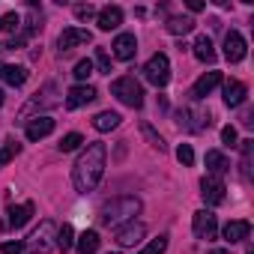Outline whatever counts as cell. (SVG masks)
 Masks as SVG:
<instances>
[{"label": "cell", "mask_w": 254, "mask_h": 254, "mask_svg": "<svg viewBox=\"0 0 254 254\" xmlns=\"http://www.w3.org/2000/svg\"><path fill=\"white\" fill-rule=\"evenodd\" d=\"M221 141L227 147H236V129H233V126H224V129H221Z\"/></svg>", "instance_id": "74e56055"}, {"label": "cell", "mask_w": 254, "mask_h": 254, "mask_svg": "<svg viewBox=\"0 0 254 254\" xmlns=\"http://www.w3.org/2000/svg\"><path fill=\"white\" fill-rule=\"evenodd\" d=\"M54 132V120L51 117H36L27 123V141H42Z\"/></svg>", "instance_id": "e0dca14e"}, {"label": "cell", "mask_w": 254, "mask_h": 254, "mask_svg": "<svg viewBox=\"0 0 254 254\" xmlns=\"http://www.w3.org/2000/svg\"><path fill=\"white\" fill-rule=\"evenodd\" d=\"M242 177L251 180V150H254V141H242Z\"/></svg>", "instance_id": "83f0119b"}, {"label": "cell", "mask_w": 254, "mask_h": 254, "mask_svg": "<svg viewBox=\"0 0 254 254\" xmlns=\"http://www.w3.org/2000/svg\"><path fill=\"white\" fill-rule=\"evenodd\" d=\"M206 168H209V174H212V177H221V174H227V171H230V162L224 159V153L209 150V153H206Z\"/></svg>", "instance_id": "cb8c5ba5"}, {"label": "cell", "mask_w": 254, "mask_h": 254, "mask_svg": "<svg viewBox=\"0 0 254 254\" xmlns=\"http://www.w3.org/2000/svg\"><path fill=\"white\" fill-rule=\"evenodd\" d=\"M99 30H117L120 24H123V9L120 6H105V9H99Z\"/></svg>", "instance_id": "d6986e66"}, {"label": "cell", "mask_w": 254, "mask_h": 254, "mask_svg": "<svg viewBox=\"0 0 254 254\" xmlns=\"http://www.w3.org/2000/svg\"><path fill=\"white\" fill-rule=\"evenodd\" d=\"M221 84V72H206V75H200L197 81H194V87H191V99H206L215 87Z\"/></svg>", "instance_id": "9a60e30c"}, {"label": "cell", "mask_w": 254, "mask_h": 254, "mask_svg": "<svg viewBox=\"0 0 254 254\" xmlns=\"http://www.w3.org/2000/svg\"><path fill=\"white\" fill-rule=\"evenodd\" d=\"M144 78L153 84V87H168V81H171V60L159 51V54H153L150 60H147V66H144Z\"/></svg>", "instance_id": "5b68a950"}, {"label": "cell", "mask_w": 254, "mask_h": 254, "mask_svg": "<svg viewBox=\"0 0 254 254\" xmlns=\"http://www.w3.org/2000/svg\"><path fill=\"white\" fill-rule=\"evenodd\" d=\"M224 57H227L230 63H239V60H245V39H242V33L230 30V33L224 36Z\"/></svg>", "instance_id": "5bb4252c"}, {"label": "cell", "mask_w": 254, "mask_h": 254, "mask_svg": "<svg viewBox=\"0 0 254 254\" xmlns=\"http://www.w3.org/2000/svg\"><path fill=\"white\" fill-rule=\"evenodd\" d=\"M87 42H93L90 30H84V27H66L60 33V39H57V48H60V54H69L75 45H87Z\"/></svg>", "instance_id": "ba28073f"}, {"label": "cell", "mask_w": 254, "mask_h": 254, "mask_svg": "<svg viewBox=\"0 0 254 254\" xmlns=\"http://www.w3.org/2000/svg\"><path fill=\"white\" fill-rule=\"evenodd\" d=\"M105 159H108V150H105L102 141L87 144V150L78 156V162L72 168V183H75L78 194H90L99 186V180L105 174Z\"/></svg>", "instance_id": "6da1fadb"}, {"label": "cell", "mask_w": 254, "mask_h": 254, "mask_svg": "<svg viewBox=\"0 0 254 254\" xmlns=\"http://www.w3.org/2000/svg\"><path fill=\"white\" fill-rule=\"evenodd\" d=\"M54 245H57L60 251H69V248L75 245V230H72L69 224H63V227H57V239H54Z\"/></svg>", "instance_id": "4316f807"}, {"label": "cell", "mask_w": 254, "mask_h": 254, "mask_svg": "<svg viewBox=\"0 0 254 254\" xmlns=\"http://www.w3.org/2000/svg\"><path fill=\"white\" fill-rule=\"evenodd\" d=\"M203 6H206V3H200V0H189V9H191V12H200Z\"/></svg>", "instance_id": "ab89813d"}, {"label": "cell", "mask_w": 254, "mask_h": 254, "mask_svg": "<svg viewBox=\"0 0 254 254\" xmlns=\"http://www.w3.org/2000/svg\"><path fill=\"white\" fill-rule=\"evenodd\" d=\"M81 144H84V138H81L78 132H69V135H66V138H63L57 147H60V153H72V150H78Z\"/></svg>", "instance_id": "f1b7e54d"}, {"label": "cell", "mask_w": 254, "mask_h": 254, "mask_svg": "<svg viewBox=\"0 0 254 254\" xmlns=\"http://www.w3.org/2000/svg\"><path fill=\"white\" fill-rule=\"evenodd\" d=\"M93 15H96V6H93V3H81V6H75V18H81V21H84V18H93Z\"/></svg>", "instance_id": "8d00e7d4"}, {"label": "cell", "mask_w": 254, "mask_h": 254, "mask_svg": "<svg viewBox=\"0 0 254 254\" xmlns=\"http://www.w3.org/2000/svg\"><path fill=\"white\" fill-rule=\"evenodd\" d=\"M57 102H60V99H57V84H45V87L30 99V105L21 111V117H27L30 111H39V108H54Z\"/></svg>", "instance_id": "30bf717a"}, {"label": "cell", "mask_w": 254, "mask_h": 254, "mask_svg": "<svg viewBox=\"0 0 254 254\" xmlns=\"http://www.w3.org/2000/svg\"><path fill=\"white\" fill-rule=\"evenodd\" d=\"M194 57L200 63H215V48H212V39L209 36H197L194 42Z\"/></svg>", "instance_id": "d4e9b609"}, {"label": "cell", "mask_w": 254, "mask_h": 254, "mask_svg": "<svg viewBox=\"0 0 254 254\" xmlns=\"http://www.w3.org/2000/svg\"><path fill=\"white\" fill-rule=\"evenodd\" d=\"M21 24V18L15 12H6V15H0V33H6V30H15Z\"/></svg>", "instance_id": "836d02e7"}, {"label": "cell", "mask_w": 254, "mask_h": 254, "mask_svg": "<svg viewBox=\"0 0 254 254\" xmlns=\"http://www.w3.org/2000/svg\"><path fill=\"white\" fill-rule=\"evenodd\" d=\"M141 132L147 135V141H150V144H153L159 153L165 150V141H162V135H156V132H153V126H147V123H144V126H141Z\"/></svg>", "instance_id": "d590c367"}, {"label": "cell", "mask_w": 254, "mask_h": 254, "mask_svg": "<svg viewBox=\"0 0 254 254\" xmlns=\"http://www.w3.org/2000/svg\"><path fill=\"white\" fill-rule=\"evenodd\" d=\"M117 126H120V114L117 111H102V114L93 117V129L96 132H111V129H117Z\"/></svg>", "instance_id": "603a6c76"}, {"label": "cell", "mask_w": 254, "mask_h": 254, "mask_svg": "<svg viewBox=\"0 0 254 254\" xmlns=\"http://www.w3.org/2000/svg\"><path fill=\"white\" fill-rule=\"evenodd\" d=\"M99 242H102V239H99L96 230H84V233L75 239V245H78L81 254H96V251H99Z\"/></svg>", "instance_id": "484cf974"}, {"label": "cell", "mask_w": 254, "mask_h": 254, "mask_svg": "<svg viewBox=\"0 0 254 254\" xmlns=\"http://www.w3.org/2000/svg\"><path fill=\"white\" fill-rule=\"evenodd\" d=\"M245 99H248V90H245L242 81H227L224 84V105L227 108H239Z\"/></svg>", "instance_id": "ac0fdd59"}, {"label": "cell", "mask_w": 254, "mask_h": 254, "mask_svg": "<svg viewBox=\"0 0 254 254\" xmlns=\"http://www.w3.org/2000/svg\"><path fill=\"white\" fill-rule=\"evenodd\" d=\"M191 227H194V236H197V239H215V233H218V221H215V215H212L209 209L194 212Z\"/></svg>", "instance_id": "9c48e42d"}, {"label": "cell", "mask_w": 254, "mask_h": 254, "mask_svg": "<svg viewBox=\"0 0 254 254\" xmlns=\"http://www.w3.org/2000/svg\"><path fill=\"white\" fill-rule=\"evenodd\" d=\"M221 233H224V239H227L230 245H233V242H245V239L251 236V224H248L245 218H236V221H227Z\"/></svg>", "instance_id": "2e32d148"}, {"label": "cell", "mask_w": 254, "mask_h": 254, "mask_svg": "<svg viewBox=\"0 0 254 254\" xmlns=\"http://www.w3.org/2000/svg\"><path fill=\"white\" fill-rule=\"evenodd\" d=\"M165 248H168V236H159L147 248H141V254H165Z\"/></svg>", "instance_id": "e575fe53"}, {"label": "cell", "mask_w": 254, "mask_h": 254, "mask_svg": "<svg viewBox=\"0 0 254 254\" xmlns=\"http://www.w3.org/2000/svg\"><path fill=\"white\" fill-rule=\"evenodd\" d=\"M111 48H114V57L117 60H132L135 51H138V39H135V33H120Z\"/></svg>", "instance_id": "7c38bea8"}, {"label": "cell", "mask_w": 254, "mask_h": 254, "mask_svg": "<svg viewBox=\"0 0 254 254\" xmlns=\"http://www.w3.org/2000/svg\"><path fill=\"white\" fill-rule=\"evenodd\" d=\"M248 254H254V251H248Z\"/></svg>", "instance_id": "7bdbcfd3"}, {"label": "cell", "mask_w": 254, "mask_h": 254, "mask_svg": "<svg viewBox=\"0 0 254 254\" xmlns=\"http://www.w3.org/2000/svg\"><path fill=\"white\" fill-rule=\"evenodd\" d=\"M33 218V203H21V206H9V218H6V227L18 230L24 227L27 221Z\"/></svg>", "instance_id": "ffe728a7"}, {"label": "cell", "mask_w": 254, "mask_h": 254, "mask_svg": "<svg viewBox=\"0 0 254 254\" xmlns=\"http://www.w3.org/2000/svg\"><path fill=\"white\" fill-rule=\"evenodd\" d=\"M144 233H147V227H144L141 221H129L126 227L117 230V242H120L123 248H129V245H138V242L144 239Z\"/></svg>", "instance_id": "4fadbf2b"}, {"label": "cell", "mask_w": 254, "mask_h": 254, "mask_svg": "<svg viewBox=\"0 0 254 254\" xmlns=\"http://www.w3.org/2000/svg\"><path fill=\"white\" fill-rule=\"evenodd\" d=\"M78 81H87L90 75H93V60H78L75 63V72H72Z\"/></svg>", "instance_id": "1f68e13d"}, {"label": "cell", "mask_w": 254, "mask_h": 254, "mask_svg": "<svg viewBox=\"0 0 254 254\" xmlns=\"http://www.w3.org/2000/svg\"><path fill=\"white\" fill-rule=\"evenodd\" d=\"M111 93L123 102V105H129V108H141L144 105V87L135 81V75H123L111 84Z\"/></svg>", "instance_id": "3957f363"}, {"label": "cell", "mask_w": 254, "mask_h": 254, "mask_svg": "<svg viewBox=\"0 0 254 254\" xmlns=\"http://www.w3.org/2000/svg\"><path fill=\"white\" fill-rule=\"evenodd\" d=\"M165 27H168V33H174V36H186V33L194 30V18H189V15H171Z\"/></svg>", "instance_id": "7402d4cb"}, {"label": "cell", "mask_w": 254, "mask_h": 254, "mask_svg": "<svg viewBox=\"0 0 254 254\" xmlns=\"http://www.w3.org/2000/svg\"><path fill=\"white\" fill-rule=\"evenodd\" d=\"M99 93H96V87H90V84H78V87H72L69 93H66V108H84V105H90L93 99H96Z\"/></svg>", "instance_id": "8fae6325"}, {"label": "cell", "mask_w": 254, "mask_h": 254, "mask_svg": "<svg viewBox=\"0 0 254 254\" xmlns=\"http://www.w3.org/2000/svg\"><path fill=\"white\" fill-rule=\"evenodd\" d=\"M177 159H180V165L191 168V165H194V150H191V144H180V147H177Z\"/></svg>", "instance_id": "4dcf8cb0"}, {"label": "cell", "mask_w": 254, "mask_h": 254, "mask_svg": "<svg viewBox=\"0 0 254 254\" xmlns=\"http://www.w3.org/2000/svg\"><path fill=\"white\" fill-rule=\"evenodd\" d=\"M54 239H57V224L54 221H42L39 230L30 236V242L24 245V254H48L54 248Z\"/></svg>", "instance_id": "277c9868"}, {"label": "cell", "mask_w": 254, "mask_h": 254, "mask_svg": "<svg viewBox=\"0 0 254 254\" xmlns=\"http://www.w3.org/2000/svg\"><path fill=\"white\" fill-rule=\"evenodd\" d=\"M224 183H221V177H212V174H206L203 180H200V197L209 203V206H218V203H224Z\"/></svg>", "instance_id": "52a82bcc"}, {"label": "cell", "mask_w": 254, "mask_h": 254, "mask_svg": "<svg viewBox=\"0 0 254 254\" xmlns=\"http://www.w3.org/2000/svg\"><path fill=\"white\" fill-rule=\"evenodd\" d=\"M177 126L186 132H203L212 126V117L209 111H191V108H180L177 111Z\"/></svg>", "instance_id": "8992f818"}, {"label": "cell", "mask_w": 254, "mask_h": 254, "mask_svg": "<svg viewBox=\"0 0 254 254\" xmlns=\"http://www.w3.org/2000/svg\"><path fill=\"white\" fill-rule=\"evenodd\" d=\"M0 105H3V90H0Z\"/></svg>", "instance_id": "b9f144b4"}, {"label": "cell", "mask_w": 254, "mask_h": 254, "mask_svg": "<svg viewBox=\"0 0 254 254\" xmlns=\"http://www.w3.org/2000/svg\"><path fill=\"white\" fill-rule=\"evenodd\" d=\"M18 153H21V144H18V141H6V147L0 150V168H3L6 162H12Z\"/></svg>", "instance_id": "f546056e"}, {"label": "cell", "mask_w": 254, "mask_h": 254, "mask_svg": "<svg viewBox=\"0 0 254 254\" xmlns=\"http://www.w3.org/2000/svg\"><path fill=\"white\" fill-rule=\"evenodd\" d=\"M0 81H6L9 87H21L27 81V69L24 66H9V63H0Z\"/></svg>", "instance_id": "44dd1931"}, {"label": "cell", "mask_w": 254, "mask_h": 254, "mask_svg": "<svg viewBox=\"0 0 254 254\" xmlns=\"http://www.w3.org/2000/svg\"><path fill=\"white\" fill-rule=\"evenodd\" d=\"M0 254H24V245L21 242H3L0 245Z\"/></svg>", "instance_id": "f35d334b"}, {"label": "cell", "mask_w": 254, "mask_h": 254, "mask_svg": "<svg viewBox=\"0 0 254 254\" xmlns=\"http://www.w3.org/2000/svg\"><path fill=\"white\" fill-rule=\"evenodd\" d=\"M209 254H230V251H224V248H215V251H209Z\"/></svg>", "instance_id": "60d3db41"}, {"label": "cell", "mask_w": 254, "mask_h": 254, "mask_svg": "<svg viewBox=\"0 0 254 254\" xmlns=\"http://www.w3.org/2000/svg\"><path fill=\"white\" fill-rule=\"evenodd\" d=\"M141 212V200L138 197H114V200H108L102 209H99V221L102 224H120V221H129L132 215H138Z\"/></svg>", "instance_id": "7a4b0ae2"}, {"label": "cell", "mask_w": 254, "mask_h": 254, "mask_svg": "<svg viewBox=\"0 0 254 254\" xmlns=\"http://www.w3.org/2000/svg\"><path fill=\"white\" fill-rule=\"evenodd\" d=\"M96 66H99L102 75H111V57H108L105 48H96Z\"/></svg>", "instance_id": "d6a6232c"}]
</instances>
